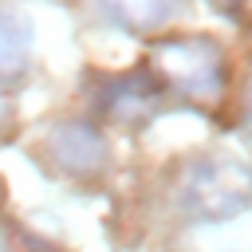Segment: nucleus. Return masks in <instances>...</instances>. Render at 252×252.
<instances>
[{"label": "nucleus", "instance_id": "f257e3e1", "mask_svg": "<svg viewBox=\"0 0 252 252\" xmlns=\"http://www.w3.org/2000/svg\"><path fill=\"white\" fill-rule=\"evenodd\" d=\"M252 205V165L240 158H201L181 181V209L189 220L220 224Z\"/></svg>", "mask_w": 252, "mask_h": 252}, {"label": "nucleus", "instance_id": "f03ea898", "mask_svg": "<svg viewBox=\"0 0 252 252\" xmlns=\"http://www.w3.org/2000/svg\"><path fill=\"white\" fill-rule=\"evenodd\" d=\"M154 67L181 91L197 98H213L224 83L220 51L205 39H165L154 47Z\"/></svg>", "mask_w": 252, "mask_h": 252}, {"label": "nucleus", "instance_id": "7ed1b4c3", "mask_svg": "<svg viewBox=\"0 0 252 252\" xmlns=\"http://www.w3.org/2000/svg\"><path fill=\"white\" fill-rule=\"evenodd\" d=\"M51 154L59 158L63 169H75V173H91L102 165L106 158V146L102 138L94 134V126H83V122H67L51 134Z\"/></svg>", "mask_w": 252, "mask_h": 252}, {"label": "nucleus", "instance_id": "20e7f679", "mask_svg": "<svg viewBox=\"0 0 252 252\" xmlns=\"http://www.w3.org/2000/svg\"><path fill=\"white\" fill-rule=\"evenodd\" d=\"M32 24L20 16V12H8L0 8V79H16L24 75L28 59H32Z\"/></svg>", "mask_w": 252, "mask_h": 252}, {"label": "nucleus", "instance_id": "39448f33", "mask_svg": "<svg viewBox=\"0 0 252 252\" xmlns=\"http://www.w3.org/2000/svg\"><path fill=\"white\" fill-rule=\"evenodd\" d=\"M122 24H161L165 16H169V8L165 4H126V8H110Z\"/></svg>", "mask_w": 252, "mask_h": 252}, {"label": "nucleus", "instance_id": "423d86ee", "mask_svg": "<svg viewBox=\"0 0 252 252\" xmlns=\"http://www.w3.org/2000/svg\"><path fill=\"white\" fill-rule=\"evenodd\" d=\"M244 130H248V138H252V114H248V126H244Z\"/></svg>", "mask_w": 252, "mask_h": 252}]
</instances>
